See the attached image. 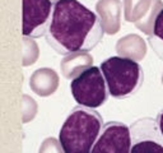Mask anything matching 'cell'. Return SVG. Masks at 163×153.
<instances>
[{
    "label": "cell",
    "instance_id": "obj_1",
    "mask_svg": "<svg viewBox=\"0 0 163 153\" xmlns=\"http://www.w3.org/2000/svg\"><path fill=\"white\" fill-rule=\"evenodd\" d=\"M105 35L98 16L78 0H59L46 33L47 43L57 54L68 56L88 52Z\"/></svg>",
    "mask_w": 163,
    "mask_h": 153
},
{
    "label": "cell",
    "instance_id": "obj_2",
    "mask_svg": "<svg viewBox=\"0 0 163 153\" xmlns=\"http://www.w3.org/2000/svg\"><path fill=\"white\" fill-rule=\"evenodd\" d=\"M103 125V119L98 111L80 105L75 106L59 133L64 152L90 153Z\"/></svg>",
    "mask_w": 163,
    "mask_h": 153
},
{
    "label": "cell",
    "instance_id": "obj_3",
    "mask_svg": "<svg viewBox=\"0 0 163 153\" xmlns=\"http://www.w3.org/2000/svg\"><path fill=\"white\" fill-rule=\"evenodd\" d=\"M110 95L124 99L135 95L144 82V71L138 61L121 56H111L101 63Z\"/></svg>",
    "mask_w": 163,
    "mask_h": 153
},
{
    "label": "cell",
    "instance_id": "obj_4",
    "mask_svg": "<svg viewBox=\"0 0 163 153\" xmlns=\"http://www.w3.org/2000/svg\"><path fill=\"white\" fill-rule=\"evenodd\" d=\"M70 91L78 105L89 109L101 107L110 96L106 79L98 66H90L73 79Z\"/></svg>",
    "mask_w": 163,
    "mask_h": 153
},
{
    "label": "cell",
    "instance_id": "obj_5",
    "mask_svg": "<svg viewBox=\"0 0 163 153\" xmlns=\"http://www.w3.org/2000/svg\"><path fill=\"white\" fill-rule=\"evenodd\" d=\"M54 14L51 0H22L23 37L38 38L46 35Z\"/></svg>",
    "mask_w": 163,
    "mask_h": 153
},
{
    "label": "cell",
    "instance_id": "obj_6",
    "mask_svg": "<svg viewBox=\"0 0 163 153\" xmlns=\"http://www.w3.org/2000/svg\"><path fill=\"white\" fill-rule=\"evenodd\" d=\"M130 153H163V134L152 117H141L130 126Z\"/></svg>",
    "mask_w": 163,
    "mask_h": 153
},
{
    "label": "cell",
    "instance_id": "obj_7",
    "mask_svg": "<svg viewBox=\"0 0 163 153\" xmlns=\"http://www.w3.org/2000/svg\"><path fill=\"white\" fill-rule=\"evenodd\" d=\"M124 17L148 37L153 35L154 23L163 9L162 0H124Z\"/></svg>",
    "mask_w": 163,
    "mask_h": 153
},
{
    "label": "cell",
    "instance_id": "obj_8",
    "mask_svg": "<svg viewBox=\"0 0 163 153\" xmlns=\"http://www.w3.org/2000/svg\"><path fill=\"white\" fill-rule=\"evenodd\" d=\"M130 128L121 121H108L103 125L90 153H130Z\"/></svg>",
    "mask_w": 163,
    "mask_h": 153
},
{
    "label": "cell",
    "instance_id": "obj_9",
    "mask_svg": "<svg viewBox=\"0 0 163 153\" xmlns=\"http://www.w3.org/2000/svg\"><path fill=\"white\" fill-rule=\"evenodd\" d=\"M124 4L121 0H98L96 12L98 16L103 31L107 35H116L121 28V12Z\"/></svg>",
    "mask_w": 163,
    "mask_h": 153
},
{
    "label": "cell",
    "instance_id": "obj_10",
    "mask_svg": "<svg viewBox=\"0 0 163 153\" xmlns=\"http://www.w3.org/2000/svg\"><path fill=\"white\" fill-rule=\"evenodd\" d=\"M59 87V75L51 68H40L32 73L29 78V88L41 97L54 95Z\"/></svg>",
    "mask_w": 163,
    "mask_h": 153
},
{
    "label": "cell",
    "instance_id": "obj_11",
    "mask_svg": "<svg viewBox=\"0 0 163 153\" xmlns=\"http://www.w3.org/2000/svg\"><path fill=\"white\" fill-rule=\"evenodd\" d=\"M116 52L121 57L141 61L147 55V43L139 35L131 33L121 37L116 42Z\"/></svg>",
    "mask_w": 163,
    "mask_h": 153
},
{
    "label": "cell",
    "instance_id": "obj_12",
    "mask_svg": "<svg viewBox=\"0 0 163 153\" xmlns=\"http://www.w3.org/2000/svg\"><path fill=\"white\" fill-rule=\"evenodd\" d=\"M92 64H93V56L89 52H79V54L65 56L60 64V68L63 75L73 81L76 77H79L84 70L93 66Z\"/></svg>",
    "mask_w": 163,
    "mask_h": 153
},
{
    "label": "cell",
    "instance_id": "obj_13",
    "mask_svg": "<svg viewBox=\"0 0 163 153\" xmlns=\"http://www.w3.org/2000/svg\"><path fill=\"white\" fill-rule=\"evenodd\" d=\"M149 45L159 59L163 60V9L158 14L154 23L153 35L149 37Z\"/></svg>",
    "mask_w": 163,
    "mask_h": 153
},
{
    "label": "cell",
    "instance_id": "obj_14",
    "mask_svg": "<svg viewBox=\"0 0 163 153\" xmlns=\"http://www.w3.org/2000/svg\"><path fill=\"white\" fill-rule=\"evenodd\" d=\"M38 55H40V50L33 38L23 37V66L33 65L37 61Z\"/></svg>",
    "mask_w": 163,
    "mask_h": 153
},
{
    "label": "cell",
    "instance_id": "obj_15",
    "mask_svg": "<svg viewBox=\"0 0 163 153\" xmlns=\"http://www.w3.org/2000/svg\"><path fill=\"white\" fill-rule=\"evenodd\" d=\"M22 111H23V119H22L23 124L33 120V117L37 114V103H36L35 99L29 96H27V95H23Z\"/></svg>",
    "mask_w": 163,
    "mask_h": 153
},
{
    "label": "cell",
    "instance_id": "obj_16",
    "mask_svg": "<svg viewBox=\"0 0 163 153\" xmlns=\"http://www.w3.org/2000/svg\"><path fill=\"white\" fill-rule=\"evenodd\" d=\"M38 153H65L60 141H57L55 138H46L41 143Z\"/></svg>",
    "mask_w": 163,
    "mask_h": 153
},
{
    "label": "cell",
    "instance_id": "obj_17",
    "mask_svg": "<svg viewBox=\"0 0 163 153\" xmlns=\"http://www.w3.org/2000/svg\"><path fill=\"white\" fill-rule=\"evenodd\" d=\"M157 124H158V126H159V129H161V131H162V134H163V110L159 112V114L157 115Z\"/></svg>",
    "mask_w": 163,
    "mask_h": 153
},
{
    "label": "cell",
    "instance_id": "obj_18",
    "mask_svg": "<svg viewBox=\"0 0 163 153\" xmlns=\"http://www.w3.org/2000/svg\"><path fill=\"white\" fill-rule=\"evenodd\" d=\"M51 2H53V3L55 4V3H57V2H59V0H51Z\"/></svg>",
    "mask_w": 163,
    "mask_h": 153
},
{
    "label": "cell",
    "instance_id": "obj_19",
    "mask_svg": "<svg viewBox=\"0 0 163 153\" xmlns=\"http://www.w3.org/2000/svg\"><path fill=\"white\" fill-rule=\"evenodd\" d=\"M162 84H163V74H162Z\"/></svg>",
    "mask_w": 163,
    "mask_h": 153
}]
</instances>
